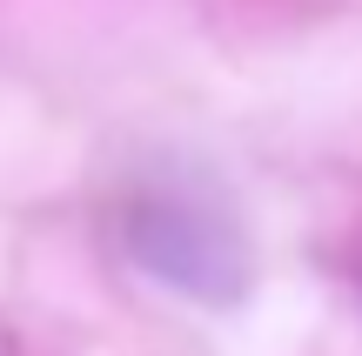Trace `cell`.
I'll use <instances>...</instances> for the list:
<instances>
[{
  "label": "cell",
  "mask_w": 362,
  "mask_h": 356,
  "mask_svg": "<svg viewBox=\"0 0 362 356\" xmlns=\"http://www.w3.org/2000/svg\"><path fill=\"white\" fill-rule=\"evenodd\" d=\"M121 242H128L134 269L161 282L175 296H194V303H235L248 289V236L235 215H221L208 195H188V188H148V195L128 202L121 215Z\"/></svg>",
  "instance_id": "6da1fadb"
}]
</instances>
